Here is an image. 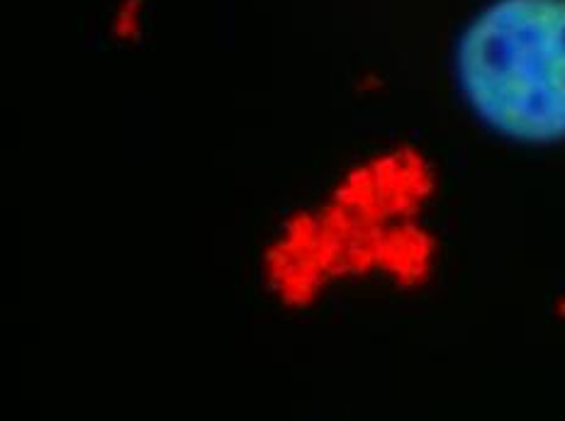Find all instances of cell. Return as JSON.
<instances>
[{"mask_svg": "<svg viewBox=\"0 0 565 421\" xmlns=\"http://www.w3.org/2000/svg\"><path fill=\"white\" fill-rule=\"evenodd\" d=\"M454 68L494 134L536 147L565 139V0H492L463 28Z\"/></svg>", "mask_w": 565, "mask_h": 421, "instance_id": "cell-1", "label": "cell"}]
</instances>
